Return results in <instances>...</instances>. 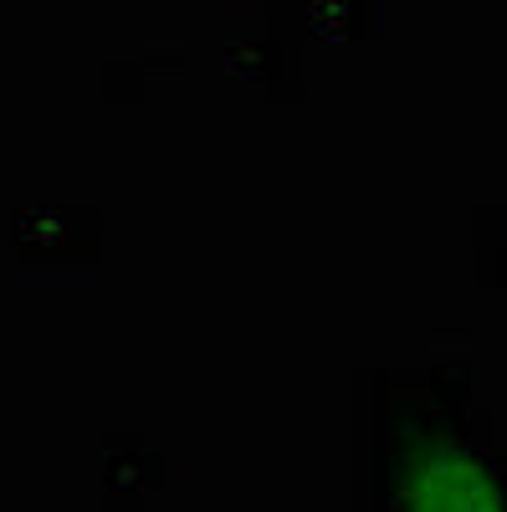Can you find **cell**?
Masks as SVG:
<instances>
[{
	"mask_svg": "<svg viewBox=\"0 0 507 512\" xmlns=\"http://www.w3.org/2000/svg\"><path fill=\"white\" fill-rule=\"evenodd\" d=\"M354 512H507V441L467 359L359 374Z\"/></svg>",
	"mask_w": 507,
	"mask_h": 512,
	"instance_id": "1",
	"label": "cell"
}]
</instances>
